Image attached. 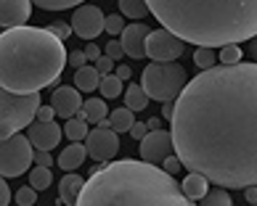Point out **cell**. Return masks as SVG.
I'll list each match as a JSON object with an SVG mask.
<instances>
[{
    "label": "cell",
    "instance_id": "1",
    "mask_svg": "<svg viewBox=\"0 0 257 206\" xmlns=\"http://www.w3.org/2000/svg\"><path fill=\"white\" fill-rule=\"evenodd\" d=\"M175 154L220 188L257 185V64L212 66L175 100Z\"/></svg>",
    "mask_w": 257,
    "mask_h": 206
},
{
    "label": "cell",
    "instance_id": "2",
    "mask_svg": "<svg viewBox=\"0 0 257 206\" xmlns=\"http://www.w3.org/2000/svg\"><path fill=\"white\" fill-rule=\"evenodd\" d=\"M165 30L196 48H225L257 34V0H146Z\"/></svg>",
    "mask_w": 257,
    "mask_h": 206
},
{
    "label": "cell",
    "instance_id": "3",
    "mask_svg": "<svg viewBox=\"0 0 257 206\" xmlns=\"http://www.w3.org/2000/svg\"><path fill=\"white\" fill-rule=\"evenodd\" d=\"M74 206H196V201L162 166L122 158L90 174Z\"/></svg>",
    "mask_w": 257,
    "mask_h": 206
},
{
    "label": "cell",
    "instance_id": "4",
    "mask_svg": "<svg viewBox=\"0 0 257 206\" xmlns=\"http://www.w3.org/2000/svg\"><path fill=\"white\" fill-rule=\"evenodd\" d=\"M3 61V90L11 92H40L56 85L66 66V50L61 37L43 26H16L0 37Z\"/></svg>",
    "mask_w": 257,
    "mask_h": 206
},
{
    "label": "cell",
    "instance_id": "5",
    "mask_svg": "<svg viewBox=\"0 0 257 206\" xmlns=\"http://www.w3.org/2000/svg\"><path fill=\"white\" fill-rule=\"evenodd\" d=\"M141 85H144L151 100L167 103V100H178V96L188 85V74L175 61H154L141 74Z\"/></svg>",
    "mask_w": 257,
    "mask_h": 206
},
{
    "label": "cell",
    "instance_id": "6",
    "mask_svg": "<svg viewBox=\"0 0 257 206\" xmlns=\"http://www.w3.org/2000/svg\"><path fill=\"white\" fill-rule=\"evenodd\" d=\"M0 106H3V122H0V135L11 138L19 135L24 127H30L37 119V111H40L43 100L40 92H11L3 90L0 96Z\"/></svg>",
    "mask_w": 257,
    "mask_h": 206
},
{
    "label": "cell",
    "instance_id": "7",
    "mask_svg": "<svg viewBox=\"0 0 257 206\" xmlns=\"http://www.w3.org/2000/svg\"><path fill=\"white\" fill-rule=\"evenodd\" d=\"M32 148L35 146L27 135H11L3 140V164H0V172H3L6 180L27 172V166L35 162Z\"/></svg>",
    "mask_w": 257,
    "mask_h": 206
},
{
    "label": "cell",
    "instance_id": "8",
    "mask_svg": "<svg viewBox=\"0 0 257 206\" xmlns=\"http://www.w3.org/2000/svg\"><path fill=\"white\" fill-rule=\"evenodd\" d=\"M175 151V140L170 130H151V132L141 140V162L162 166Z\"/></svg>",
    "mask_w": 257,
    "mask_h": 206
},
{
    "label": "cell",
    "instance_id": "9",
    "mask_svg": "<svg viewBox=\"0 0 257 206\" xmlns=\"http://www.w3.org/2000/svg\"><path fill=\"white\" fill-rule=\"evenodd\" d=\"M186 48V40H180L175 32L170 30H154L146 40V56L151 61H175Z\"/></svg>",
    "mask_w": 257,
    "mask_h": 206
},
{
    "label": "cell",
    "instance_id": "10",
    "mask_svg": "<svg viewBox=\"0 0 257 206\" xmlns=\"http://www.w3.org/2000/svg\"><path fill=\"white\" fill-rule=\"evenodd\" d=\"M106 30V16L98 6H80L72 16V32L82 40H96Z\"/></svg>",
    "mask_w": 257,
    "mask_h": 206
},
{
    "label": "cell",
    "instance_id": "11",
    "mask_svg": "<svg viewBox=\"0 0 257 206\" xmlns=\"http://www.w3.org/2000/svg\"><path fill=\"white\" fill-rule=\"evenodd\" d=\"M85 148H88V156L93 162H101L106 164L111 162L119 151V138L114 130H106V127H96L90 130V135L85 138Z\"/></svg>",
    "mask_w": 257,
    "mask_h": 206
},
{
    "label": "cell",
    "instance_id": "12",
    "mask_svg": "<svg viewBox=\"0 0 257 206\" xmlns=\"http://www.w3.org/2000/svg\"><path fill=\"white\" fill-rule=\"evenodd\" d=\"M61 135H64V127H59L56 122H32L27 127V138L32 140L35 151H51L61 143Z\"/></svg>",
    "mask_w": 257,
    "mask_h": 206
},
{
    "label": "cell",
    "instance_id": "13",
    "mask_svg": "<svg viewBox=\"0 0 257 206\" xmlns=\"http://www.w3.org/2000/svg\"><path fill=\"white\" fill-rule=\"evenodd\" d=\"M82 98H80V90L77 88H56L53 90V96H51V106L56 108V114H59L64 122L66 119H72V116H77L80 114V108H82Z\"/></svg>",
    "mask_w": 257,
    "mask_h": 206
},
{
    "label": "cell",
    "instance_id": "14",
    "mask_svg": "<svg viewBox=\"0 0 257 206\" xmlns=\"http://www.w3.org/2000/svg\"><path fill=\"white\" fill-rule=\"evenodd\" d=\"M30 14H32V0H0V22H3V30L27 26Z\"/></svg>",
    "mask_w": 257,
    "mask_h": 206
},
{
    "label": "cell",
    "instance_id": "15",
    "mask_svg": "<svg viewBox=\"0 0 257 206\" xmlns=\"http://www.w3.org/2000/svg\"><path fill=\"white\" fill-rule=\"evenodd\" d=\"M151 30L146 24H130L125 32L119 34L122 40V48H125V53L130 56V58H146V40H149Z\"/></svg>",
    "mask_w": 257,
    "mask_h": 206
},
{
    "label": "cell",
    "instance_id": "16",
    "mask_svg": "<svg viewBox=\"0 0 257 206\" xmlns=\"http://www.w3.org/2000/svg\"><path fill=\"white\" fill-rule=\"evenodd\" d=\"M85 188V180L80 174H74V172H66L64 174V180L59 182V198L64 206H74L80 198V193Z\"/></svg>",
    "mask_w": 257,
    "mask_h": 206
},
{
    "label": "cell",
    "instance_id": "17",
    "mask_svg": "<svg viewBox=\"0 0 257 206\" xmlns=\"http://www.w3.org/2000/svg\"><path fill=\"white\" fill-rule=\"evenodd\" d=\"M101 77L103 74L96 69V64H90V66H82L74 72V88L82 90V92H93L101 88Z\"/></svg>",
    "mask_w": 257,
    "mask_h": 206
},
{
    "label": "cell",
    "instance_id": "18",
    "mask_svg": "<svg viewBox=\"0 0 257 206\" xmlns=\"http://www.w3.org/2000/svg\"><path fill=\"white\" fill-rule=\"evenodd\" d=\"M85 156H88V148H85L82 143H72V146H66L61 156H59V166L64 172H74L77 166H82L85 162Z\"/></svg>",
    "mask_w": 257,
    "mask_h": 206
},
{
    "label": "cell",
    "instance_id": "19",
    "mask_svg": "<svg viewBox=\"0 0 257 206\" xmlns=\"http://www.w3.org/2000/svg\"><path fill=\"white\" fill-rule=\"evenodd\" d=\"M133 114H136V111L133 108H114L111 111V116H106L101 122L98 127H106V130H114V132H125V130H130L133 124H136V119H133Z\"/></svg>",
    "mask_w": 257,
    "mask_h": 206
},
{
    "label": "cell",
    "instance_id": "20",
    "mask_svg": "<svg viewBox=\"0 0 257 206\" xmlns=\"http://www.w3.org/2000/svg\"><path fill=\"white\" fill-rule=\"evenodd\" d=\"M180 185H183V190H186L188 198H194V201H202L204 196L209 193V180L204 174H199V172H188L186 180Z\"/></svg>",
    "mask_w": 257,
    "mask_h": 206
},
{
    "label": "cell",
    "instance_id": "21",
    "mask_svg": "<svg viewBox=\"0 0 257 206\" xmlns=\"http://www.w3.org/2000/svg\"><path fill=\"white\" fill-rule=\"evenodd\" d=\"M64 135L72 140V143H80V140H85L90 135V130H88V119H85L82 114L77 116H72V119H66V124H64Z\"/></svg>",
    "mask_w": 257,
    "mask_h": 206
},
{
    "label": "cell",
    "instance_id": "22",
    "mask_svg": "<svg viewBox=\"0 0 257 206\" xmlns=\"http://www.w3.org/2000/svg\"><path fill=\"white\" fill-rule=\"evenodd\" d=\"M149 92L144 90V85H133L130 82V88L125 90V106L133 108V111H144L149 106Z\"/></svg>",
    "mask_w": 257,
    "mask_h": 206
},
{
    "label": "cell",
    "instance_id": "23",
    "mask_svg": "<svg viewBox=\"0 0 257 206\" xmlns=\"http://www.w3.org/2000/svg\"><path fill=\"white\" fill-rule=\"evenodd\" d=\"M82 111H85V116H88V122H93V124H101V122L106 119V114H109L103 98H88L82 103Z\"/></svg>",
    "mask_w": 257,
    "mask_h": 206
},
{
    "label": "cell",
    "instance_id": "24",
    "mask_svg": "<svg viewBox=\"0 0 257 206\" xmlns=\"http://www.w3.org/2000/svg\"><path fill=\"white\" fill-rule=\"evenodd\" d=\"M119 14L127 18H144L151 14L146 0H119Z\"/></svg>",
    "mask_w": 257,
    "mask_h": 206
},
{
    "label": "cell",
    "instance_id": "25",
    "mask_svg": "<svg viewBox=\"0 0 257 206\" xmlns=\"http://www.w3.org/2000/svg\"><path fill=\"white\" fill-rule=\"evenodd\" d=\"M51 182H53L51 166H32L30 170V185L35 190H48Z\"/></svg>",
    "mask_w": 257,
    "mask_h": 206
},
{
    "label": "cell",
    "instance_id": "26",
    "mask_svg": "<svg viewBox=\"0 0 257 206\" xmlns=\"http://www.w3.org/2000/svg\"><path fill=\"white\" fill-rule=\"evenodd\" d=\"M199 206H233V201H231V193L225 188L215 185V188H209V193L199 201Z\"/></svg>",
    "mask_w": 257,
    "mask_h": 206
},
{
    "label": "cell",
    "instance_id": "27",
    "mask_svg": "<svg viewBox=\"0 0 257 206\" xmlns=\"http://www.w3.org/2000/svg\"><path fill=\"white\" fill-rule=\"evenodd\" d=\"M98 90L103 92V98H117L122 92V80L117 77V74H103Z\"/></svg>",
    "mask_w": 257,
    "mask_h": 206
},
{
    "label": "cell",
    "instance_id": "28",
    "mask_svg": "<svg viewBox=\"0 0 257 206\" xmlns=\"http://www.w3.org/2000/svg\"><path fill=\"white\" fill-rule=\"evenodd\" d=\"M35 6L45 8V11H66V8H74V6H82L85 0H32Z\"/></svg>",
    "mask_w": 257,
    "mask_h": 206
},
{
    "label": "cell",
    "instance_id": "29",
    "mask_svg": "<svg viewBox=\"0 0 257 206\" xmlns=\"http://www.w3.org/2000/svg\"><path fill=\"white\" fill-rule=\"evenodd\" d=\"M215 61H217V56H215V48H196V53H194V64L202 72H207V69H212L215 66Z\"/></svg>",
    "mask_w": 257,
    "mask_h": 206
},
{
    "label": "cell",
    "instance_id": "30",
    "mask_svg": "<svg viewBox=\"0 0 257 206\" xmlns=\"http://www.w3.org/2000/svg\"><path fill=\"white\" fill-rule=\"evenodd\" d=\"M217 61L225 64V66L239 64V61H241V45H225V48H220V53H217Z\"/></svg>",
    "mask_w": 257,
    "mask_h": 206
},
{
    "label": "cell",
    "instance_id": "31",
    "mask_svg": "<svg viewBox=\"0 0 257 206\" xmlns=\"http://www.w3.org/2000/svg\"><path fill=\"white\" fill-rule=\"evenodd\" d=\"M127 30V24H125V16L122 14H109L106 16V32L109 34H122Z\"/></svg>",
    "mask_w": 257,
    "mask_h": 206
},
{
    "label": "cell",
    "instance_id": "32",
    "mask_svg": "<svg viewBox=\"0 0 257 206\" xmlns=\"http://www.w3.org/2000/svg\"><path fill=\"white\" fill-rule=\"evenodd\" d=\"M37 201V190L32 188V185H30V188H27V185H24V188H19V193H16V204L19 206H32Z\"/></svg>",
    "mask_w": 257,
    "mask_h": 206
},
{
    "label": "cell",
    "instance_id": "33",
    "mask_svg": "<svg viewBox=\"0 0 257 206\" xmlns=\"http://www.w3.org/2000/svg\"><path fill=\"white\" fill-rule=\"evenodd\" d=\"M106 56H109V58H114V61H119L122 56H127L125 48H122V40H109L106 42Z\"/></svg>",
    "mask_w": 257,
    "mask_h": 206
},
{
    "label": "cell",
    "instance_id": "34",
    "mask_svg": "<svg viewBox=\"0 0 257 206\" xmlns=\"http://www.w3.org/2000/svg\"><path fill=\"white\" fill-rule=\"evenodd\" d=\"M162 170H165V172H170V174H178L180 170H186V166H183V162H180V156L175 154V156H170L167 162L162 164Z\"/></svg>",
    "mask_w": 257,
    "mask_h": 206
},
{
    "label": "cell",
    "instance_id": "35",
    "mask_svg": "<svg viewBox=\"0 0 257 206\" xmlns=\"http://www.w3.org/2000/svg\"><path fill=\"white\" fill-rule=\"evenodd\" d=\"M88 56H85V50H72L69 53V66L72 69H82V66H88Z\"/></svg>",
    "mask_w": 257,
    "mask_h": 206
},
{
    "label": "cell",
    "instance_id": "36",
    "mask_svg": "<svg viewBox=\"0 0 257 206\" xmlns=\"http://www.w3.org/2000/svg\"><path fill=\"white\" fill-rule=\"evenodd\" d=\"M130 132H133V138H136V140H144V138L151 132V130H149V122H136V124L130 127Z\"/></svg>",
    "mask_w": 257,
    "mask_h": 206
},
{
    "label": "cell",
    "instance_id": "37",
    "mask_svg": "<svg viewBox=\"0 0 257 206\" xmlns=\"http://www.w3.org/2000/svg\"><path fill=\"white\" fill-rule=\"evenodd\" d=\"M35 166H53L51 151H35Z\"/></svg>",
    "mask_w": 257,
    "mask_h": 206
},
{
    "label": "cell",
    "instance_id": "38",
    "mask_svg": "<svg viewBox=\"0 0 257 206\" xmlns=\"http://www.w3.org/2000/svg\"><path fill=\"white\" fill-rule=\"evenodd\" d=\"M96 69H98L101 74H111V69H114V58H109V56H101V58L96 61Z\"/></svg>",
    "mask_w": 257,
    "mask_h": 206
},
{
    "label": "cell",
    "instance_id": "39",
    "mask_svg": "<svg viewBox=\"0 0 257 206\" xmlns=\"http://www.w3.org/2000/svg\"><path fill=\"white\" fill-rule=\"evenodd\" d=\"M53 116H59L53 106H40V111H37V122H53Z\"/></svg>",
    "mask_w": 257,
    "mask_h": 206
},
{
    "label": "cell",
    "instance_id": "40",
    "mask_svg": "<svg viewBox=\"0 0 257 206\" xmlns=\"http://www.w3.org/2000/svg\"><path fill=\"white\" fill-rule=\"evenodd\" d=\"M11 204V188L6 185V177H3V182H0V206H8Z\"/></svg>",
    "mask_w": 257,
    "mask_h": 206
},
{
    "label": "cell",
    "instance_id": "41",
    "mask_svg": "<svg viewBox=\"0 0 257 206\" xmlns=\"http://www.w3.org/2000/svg\"><path fill=\"white\" fill-rule=\"evenodd\" d=\"M85 56H88V61L96 64V61L101 58V48H98V45H93V42H88V48H85Z\"/></svg>",
    "mask_w": 257,
    "mask_h": 206
},
{
    "label": "cell",
    "instance_id": "42",
    "mask_svg": "<svg viewBox=\"0 0 257 206\" xmlns=\"http://www.w3.org/2000/svg\"><path fill=\"white\" fill-rule=\"evenodd\" d=\"M173 114H175V103H173V100H167V103H162V119H167V122H173Z\"/></svg>",
    "mask_w": 257,
    "mask_h": 206
},
{
    "label": "cell",
    "instance_id": "43",
    "mask_svg": "<svg viewBox=\"0 0 257 206\" xmlns=\"http://www.w3.org/2000/svg\"><path fill=\"white\" fill-rule=\"evenodd\" d=\"M244 198H246V204H257V185H252V188H244Z\"/></svg>",
    "mask_w": 257,
    "mask_h": 206
},
{
    "label": "cell",
    "instance_id": "44",
    "mask_svg": "<svg viewBox=\"0 0 257 206\" xmlns=\"http://www.w3.org/2000/svg\"><path fill=\"white\" fill-rule=\"evenodd\" d=\"M114 74H117V77H119L122 82H127V80L133 77V72H130V66H117V72H114Z\"/></svg>",
    "mask_w": 257,
    "mask_h": 206
},
{
    "label": "cell",
    "instance_id": "45",
    "mask_svg": "<svg viewBox=\"0 0 257 206\" xmlns=\"http://www.w3.org/2000/svg\"><path fill=\"white\" fill-rule=\"evenodd\" d=\"M246 53H249L252 58H254V64H257V34L249 40V45H246Z\"/></svg>",
    "mask_w": 257,
    "mask_h": 206
},
{
    "label": "cell",
    "instance_id": "46",
    "mask_svg": "<svg viewBox=\"0 0 257 206\" xmlns=\"http://www.w3.org/2000/svg\"><path fill=\"white\" fill-rule=\"evenodd\" d=\"M51 30H53L56 34H59V37H61V40H64V37H66V34H69V26H64V24H56V26H51Z\"/></svg>",
    "mask_w": 257,
    "mask_h": 206
},
{
    "label": "cell",
    "instance_id": "47",
    "mask_svg": "<svg viewBox=\"0 0 257 206\" xmlns=\"http://www.w3.org/2000/svg\"><path fill=\"white\" fill-rule=\"evenodd\" d=\"M159 124H162V119H157V116L149 119V130H159Z\"/></svg>",
    "mask_w": 257,
    "mask_h": 206
},
{
    "label": "cell",
    "instance_id": "48",
    "mask_svg": "<svg viewBox=\"0 0 257 206\" xmlns=\"http://www.w3.org/2000/svg\"><path fill=\"white\" fill-rule=\"evenodd\" d=\"M252 206H257V204H252Z\"/></svg>",
    "mask_w": 257,
    "mask_h": 206
}]
</instances>
